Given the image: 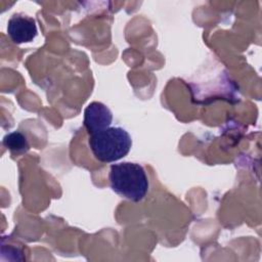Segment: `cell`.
I'll return each instance as SVG.
<instances>
[{
  "instance_id": "obj_1",
  "label": "cell",
  "mask_w": 262,
  "mask_h": 262,
  "mask_svg": "<svg viewBox=\"0 0 262 262\" xmlns=\"http://www.w3.org/2000/svg\"><path fill=\"white\" fill-rule=\"evenodd\" d=\"M108 180L111 188L119 195L140 202L148 191V178L144 168L132 162H123L111 166Z\"/></svg>"
},
{
  "instance_id": "obj_3",
  "label": "cell",
  "mask_w": 262,
  "mask_h": 262,
  "mask_svg": "<svg viewBox=\"0 0 262 262\" xmlns=\"http://www.w3.org/2000/svg\"><path fill=\"white\" fill-rule=\"evenodd\" d=\"M7 34L15 44L31 42L38 34L36 20L23 13H14L8 20Z\"/></svg>"
},
{
  "instance_id": "obj_5",
  "label": "cell",
  "mask_w": 262,
  "mask_h": 262,
  "mask_svg": "<svg viewBox=\"0 0 262 262\" xmlns=\"http://www.w3.org/2000/svg\"><path fill=\"white\" fill-rule=\"evenodd\" d=\"M3 145L12 152L24 154L30 148L27 137L19 131L8 133L3 138Z\"/></svg>"
},
{
  "instance_id": "obj_2",
  "label": "cell",
  "mask_w": 262,
  "mask_h": 262,
  "mask_svg": "<svg viewBox=\"0 0 262 262\" xmlns=\"http://www.w3.org/2000/svg\"><path fill=\"white\" fill-rule=\"evenodd\" d=\"M88 143L97 161L113 163L128 155L132 146V139L124 128L108 127L90 134Z\"/></svg>"
},
{
  "instance_id": "obj_4",
  "label": "cell",
  "mask_w": 262,
  "mask_h": 262,
  "mask_svg": "<svg viewBox=\"0 0 262 262\" xmlns=\"http://www.w3.org/2000/svg\"><path fill=\"white\" fill-rule=\"evenodd\" d=\"M113 114L102 102L93 101L84 111V126L89 134L96 133L111 126Z\"/></svg>"
}]
</instances>
